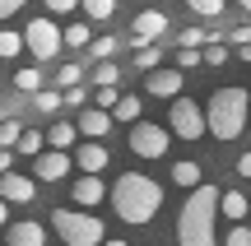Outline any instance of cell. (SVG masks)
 <instances>
[{
  "label": "cell",
  "mask_w": 251,
  "mask_h": 246,
  "mask_svg": "<svg viewBox=\"0 0 251 246\" xmlns=\"http://www.w3.org/2000/svg\"><path fill=\"white\" fill-rule=\"evenodd\" d=\"M224 61H228V46H224V37H214L205 46V65H224Z\"/></svg>",
  "instance_id": "cell-33"
},
{
  "label": "cell",
  "mask_w": 251,
  "mask_h": 246,
  "mask_svg": "<svg viewBox=\"0 0 251 246\" xmlns=\"http://www.w3.org/2000/svg\"><path fill=\"white\" fill-rule=\"evenodd\" d=\"M65 46H93L89 23H70V28H65Z\"/></svg>",
  "instance_id": "cell-26"
},
{
  "label": "cell",
  "mask_w": 251,
  "mask_h": 246,
  "mask_svg": "<svg viewBox=\"0 0 251 246\" xmlns=\"http://www.w3.org/2000/svg\"><path fill=\"white\" fill-rule=\"evenodd\" d=\"M233 42L242 46V42H251V23H242V28H233Z\"/></svg>",
  "instance_id": "cell-39"
},
{
  "label": "cell",
  "mask_w": 251,
  "mask_h": 246,
  "mask_svg": "<svg viewBox=\"0 0 251 246\" xmlns=\"http://www.w3.org/2000/svg\"><path fill=\"white\" fill-rule=\"evenodd\" d=\"M79 79H84V70H79V65H61V70H56V84H61V89H75Z\"/></svg>",
  "instance_id": "cell-32"
},
{
  "label": "cell",
  "mask_w": 251,
  "mask_h": 246,
  "mask_svg": "<svg viewBox=\"0 0 251 246\" xmlns=\"http://www.w3.org/2000/svg\"><path fill=\"white\" fill-rule=\"evenodd\" d=\"M237 5H242V9H247V14H251V0H237Z\"/></svg>",
  "instance_id": "cell-43"
},
{
  "label": "cell",
  "mask_w": 251,
  "mask_h": 246,
  "mask_svg": "<svg viewBox=\"0 0 251 246\" xmlns=\"http://www.w3.org/2000/svg\"><path fill=\"white\" fill-rule=\"evenodd\" d=\"M102 195H107V186H102V177L98 172H84L79 181H75V191H70V204H102Z\"/></svg>",
  "instance_id": "cell-13"
},
{
  "label": "cell",
  "mask_w": 251,
  "mask_h": 246,
  "mask_svg": "<svg viewBox=\"0 0 251 246\" xmlns=\"http://www.w3.org/2000/svg\"><path fill=\"white\" fill-rule=\"evenodd\" d=\"M84 14L89 19H112L117 14V0H84Z\"/></svg>",
  "instance_id": "cell-27"
},
{
  "label": "cell",
  "mask_w": 251,
  "mask_h": 246,
  "mask_svg": "<svg viewBox=\"0 0 251 246\" xmlns=\"http://www.w3.org/2000/svg\"><path fill=\"white\" fill-rule=\"evenodd\" d=\"M84 102H89V93H84L79 84H75V89H65V107H84Z\"/></svg>",
  "instance_id": "cell-37"
},
{
  "label": "cell",
  "mask_w": 251,
  "mask_h": 246,
  "mask_svg": "<svg viewBox=\"0 0 251 246\" xmlns=\"http://www.w3.org/2000/svg\"><path fill=\"white\" fill-rule=\"evenodd\" d=\"M112 121H117V112H107V107H98V102H93V107H84V112H79V135L102 139V135L112 130Z\"/></svg>",
  "instance_id": "cell-11"
},
{
  "label": "cell",
  "mask_w": 251,
  "mask_h": 246,
  "mask_svg": "<svg viewBox=\"0 0 251 246\" xmlns=\"http://www.w3.org/2000/svg\"><path fill=\"white\" fill-rule=\"evenodd\" d=\"M24 5H28V0H0V19H14Z\"/></svg>",
  "instance_id": "cell-38"
},
{
  "label": "cell",
  "mask_w": 251,
  "mask_h": 246,
  "mask_svg": "<svg viewBox=\"0 0 251 246\" xmlns=\"http://www.w3.org/2000/svg\"><path fill=\"white\" fill-rule=\"evenodd\" d=\"M107 163H112V154L98 144V139H89V144L75 149V167H79V172H102Z\"/></svg>",
  "instance_id": "cell-15"
},
{
  "label": "cell",
  "mask_w": 251,
  "mask_h": 246,
  "mask_svg": "<svg viewBox=\"0 0 251 246\" xmlns=\"http://www.w3.org/2000/svg\"><path fill=\"white\" fill-rule=\"evenodd\" d=\"M24 37H28V51H33L37 61H51L65 46V28H56L51 19H33V23L24 28Z\"/></svg>",
  "instance_id": "cell-7"
},
{
  "label": "cell",
  "mask_w": 251,
  "mask_h": 246,
  "mask_svg": "<svg viewBox=\"0 0 251 246\" xmlns=\"http://www.w3.org/2000/svg\"><path fill=\"white\" fill-rule=\"evenodd\" d=\"M224 246H251V228H242V223H237V228L224 237Z\"/></svg>",
  "instance_id": "cell-34"
},
{
  "label": "cell",
  "mask_w": 251,
  "mask_h": 246,
  "mask_svg": "<svg viewBox=\"0 0 251 246\" xmlns=\"http://www.w3.org/2000/svg\"><path fill=\"white\" fill-rule=\"evenodd\" d=\"M158 61H163V51H158L153 42L135 46V70H144V74H149V70H158Z\"/></svg>",
  "instance_id": "cell-20"
},
{
  "label": "cell",
  "mask_w": 251,
  "mask_h": 246,
  "mask_svg": "<svg viewBox=\"0 0 251 246\" xmlns=\"http://www.w3.org/2000/svg\"><path fill=\"white\" fill-rule=\"evenodd\" d=\"M140 112H144V102L135 98V93H126V98L117 102V121H126V126H135V121H140Z\"/></svg>",
  "instance_id": "cell-22"
},
{
  "label": "cell",
  "mask_w": 251,
  "mask_h": 246,
  "mask_svg": "<svg viewBox=\"0 0 251 246\" xmlns=\"http://www.w3.org/2000/svg\"><path fill=\"white\" fill-rule=\"evenodd\" d=\"M19 139H24V126H19L14 116H5V126H0V149H19Z\"/></svg>",
  "instance_id": "cell-24"
},
{
  "label": "cell",
  "mask_w": 251,
  "mask_h": 246,
  "mask_svg": "<svg viewBox=\"0 0 251 246\" xmlns=\"http://www.w3.org/2000/svg\"><path fill=\"white\" fill-rule=\"evenodd\" d=\"M163 33H168V14H163V9H140V14L130 19V42H135V46L158 42Z\"/></svg>",
  "instance_id": "cell-8"
},
{
  "label": "cell",
  "mask_w": 251,
  "mask_h": 246,
  "mask_svg": "<svg viewBox=\"0 0 251 246\" xmlns=\"http://www.w3.org/2000/svg\"><path fill=\"white\" fill-rule=\"evenodd\" d=\"M237 177H251V154H242V158H237Z\"/></svg>",
  "instance_id": "cell-40"
},
{
  "label": "cell",
  "mask_w": 251,
  "mask_h": 246,
  "mask_svg": "<svg viewBox=\"0 0 251 246\" xmlns=\"http://www.w3.org/2000/svg\"><path fill=\"white\" fill-rule=\"evenodd\" d=\"M219 209H224V191L219 186H196L177 214V246H219V232H214Z\"/></svg>",
  "instance_id": "cell-1"
},
{
  "label": "cell",
  "mask_w": 251,
  "mask_h": 246,
  "mask_svg": "<svg viewBox=\"0 0 251 246\" xmlns=\"http://www.w3.org/2000/svg\"><path fill=\"white\" fill-rule=\"evenodd\" d=\"M247 209H251V200H247L242 191H224V214H228L233 223H242V219H247Z\"/></svg>",
  "instance_id": "cell-18"
},
{
  "label": "cell",
  "mask_w": 251,
  "mask_h": 246,
  "mask_svg": "<svg viewBox=\"0 0 251 246\" xmlns=\"http://www.w3.org/2000/svg\"><path fill=\"white\" fill-rule=\"evenodd\" d=\"M75 130H79V121H56L47 130V144L51 149H75Z\"/></svg>",
  "instance_id": "cell-17"
},
{
  "label": "cell",
  "mask_w": 251,
  "mask_h": 246,
  "mask_svg": "<svg viewBox=\"0 0 251 246\" xmlns=\"http://www.w3.org/2000/svg\"><path fill=\"white\" fill-rule=\"evenodd\" d=\"M24 46H28V37H24V33H14V28H5V33H0V56H5V61H14Z\"/></svg>",
  "instance_id": "cell-21"
},
{
  "label": "cell",
  "mask_w": 251,
  "mask_h": 246,
  "mask_svg": "<svg viewBox=\"0 0 251 246\" xmlns=\"http://www.w3.org/2000/svg\"><path fill=\"white\" fill-rule=\"evenodd\" d=\"M42 5L51 9V14H70V9H75V5H84V0H42Z\"/></svg>",
  "instance_id": "cell-36"
},
{
  "label": "cell",
  "mask_w": 251,
  "mask_h": 246,
  "mask_svg": "<svg viewBox=\"0 0 251 246\" xmlns=\"http://www.w3.org/2000/svg\"><path fill=\"white\" fill-rule=\"evenodd\" d=\"M186 9H196L200 19H214V14H224V0H186Z\"/></svg>",
  "instance_id": "cell-28"
},
{
  "label": "cell",
  "mask_w": 251,
  "mask_h": 246,
  "mask_svg": "<svg viewBox=\"0 0 251 246\" xmlns=\"http://www.w3.org/2000/svg\"><path fill=\"white\" fill-rule=\"evenodd\" d=\"M0 195H5L9 204H28L37 195V181L24 177V172H5V177H0Z\"/></svg>",
  "instance_id": "cell-12"
},
{
  "label": "cell",
  "mask_w": 251,
  "mask_h": 246,
  "mask_svg": "<svg viewBox=\"0 0 251 246\" xmlns=\"http://www.w3.org/2000/svg\"><path fill=\"white\" fill-rule=\"evenodd\" d=\"M172 181H177L181 191H196V186H205V172H200V163L181 158V163H172Z\"/></svg>",
  "instance_id": "cell-16"
},
{
  "label": "cell",
  "mask_w": 251,
  "mask_h": 246,
  "mask_svg": "<svg viewBox=\"0 0 251 246\" xmlns=\"http://www.w3.org/2000/svg\"><path fill=\"white\" fill-rule=\"evenodd\" d=\"M200 42H209L205 28H186V33H181V46H200Z\"/></svg>",
  "instance_id": "cell-35"
},
{
  "label": "cell",
  "mask_w": 251,
  "mask_h": 246,
  "mask_svg": "<svg viewBox=\"0 0 251 246\" xmlns=\"http://www.w3.org/2000/svg\"><path fill=\"white\" fill-rule=\"evenodd\" d=\"M168 126H172L177 139H200V135H209V112H200L191 98H172Z\"/></svg>",
  "instance_id": "cell-5"
},
{
  "label": "cell",
  "mask_w": 251,
  "mask_h": 246,
  "mask_svg": "<svg viewBox=\"0 0 251 246\" xmlns=\"http://www.w3.org/2000/svg\"><path fill=\"white\" fill-rule=\"evenodd\" d=\"M5 242H9V246H47V228H42V223H37V219H24V223H9Z\"/></svg>",
  "instance_id": "cell-14"
},
{
  "label": "cell",
  "mask_w": 251,
  "mask_h": 246,
  "mask_svg": "<svg viewBox=\"0 0 251 246\" xmlns=\"http://www.w3.org/2000/svg\"><path fill=\"white\" fill-rule=\"evenodd\" d=\"M237 61H247V65H251V42H242V46H237Z\"/></svg>",
  "instance_id": "cell-41"
},
{
  "label": "cell",
  "mask_w": 251,
  "mask_h": 246,
  "mask_svg": "<svg viewBox=\"0 0 251 246\" xmlns=\"http://www.w3.org/2000/svg\"><path fill=\"white\" fill-rule=\"evenodd\" d=\"M33 107L42 112V116H51V112L65 107V93H47V89H42V93H33Z\"/></svg>",
  "instance_id": "cell-23"
},
{
  "label": "cell",
  "mask_w": 251,
  "mask_h": 246,
  "mask_svg": "<svg viewBox=\"0 0 251 246\" xmlns=\"http://www.w3.org/2000/svg\"><path fill=\"white\" fill-rule=\"evenodd\" d=\"M93 56H98V61H112V56H117V37H93V46H89Z\"/></svg>",
  "instance_id": "cell-30"
},
{
  "label": "cell",
  "mask_w": 251,
  "mask_h": 246,
  "mask_svg": "<svg viewBox=\"0 0 251 246\" xmlns=\"http://www.w3.org/2000/svg\"><path fill=\"white\" fill-rule=\"evenodd\" d=\"M102 246H130V242H117V237H112V242H102Z\"/></svg>",
  "instance_id": "cell-42"
},
{
  "label": "cell",
  "mask_w": 251,
  "mask_h": 246,
  "mask_svg": "<svg viewBox=\"0 0 251 246\" xmlns=\"http://www.w3.org/2000/svg\"><path fill=\"white\" fill-rule=\"evenodd\" d=\"M51 228H56V237L65 246H102L107 242V228H102L98 214H79V209H70V204L51 209Z\"/></svg>",
  "instance_id": "cell-4"
},
{
  "label": "cell",
  "mask_w": 251,
  "mask_h": 246,
  "mask_svg": "<svg viewBox=\"0 0 251 246\" xmlns=\"http://www.w3.org/2000/svg\"><path fill=\"white\" fill-rule=\"evenodd\" d=\"M14 89L19 93H42V70H33V65L14 70Z\"/></svg>",
  "instance_id": "cell-19"
},
{
  "label": "cell",
  "mask_w": 251,
  "mask_h": 246,
  "mask_svg": "<svg viewBox=\"0 0 251 246\" xmlns=\"http://www.w3.org/2000/svg\"><path fill=\"white\" fill-rule=\"evenodd\" d=\"M37 181H65L70 172V149H51V154H37Z\"/></svg>",
  "instance_id": "cell-10"
},
{
  "label": "cell",
  "mask_w": 251,
  "mask_h": 246,
  "mask_svg": "<svg viewBox=\"0 0 251 246\" xmlns=\"http://www.w3.org/2000/svg\"><path fill=\"white\" fill-rule=\"evenodd\" d=\"M177 65H181V70H196V65H205V51H196V46H181V51H177Z\"/></svg>",
  "instance_id": "cell-31"
},
{
  "label": "cell",
  "mask_w": 251,
  "mask_h": 246,
  "mask_svg": "<svg viewBox=\"0 0 251 246\" xmlns=\"http://www.w3.org/2000/svg\"><path fill=\"white\" fill-rule=\"evenodd\" d=\"M42 144H47V135H42V130H24V139H19V154L37 158V154H42Z\"/></svg>",
  "instance_id": "cell-25"
},
{
  "label": "cell",
  "mask_w": 251,
  "mask_h": 246,
  "mask_svg": "<svg viewBox=\"0 0 251 246\" xmlns=\"http://www.w3.org/2000/svg\"><path fill=\"white\" fill-rule=\"evenodd\" d=\"M117 79H121V65L98 61V70H93V84H117Z\"/></svg>",
  "instance_id": "cell-29"
},
{
  "label": "cell",
  "mask_w": 251,
  "mask_h": 246,
  "mask_svg": "<svg viewBox=\"0 0 251 246\" xmlns=\"http://www.w3.org/2000/svg\"><path fill=\"white\" fill-rule=\"evenodd\" d=\"M181 84H186V70H149L144 74V93H149V98H177L181 93Z\"/></svg>",
  "instance_id": "cell-9"
},
{
  "label": "cell",
  "mask_w": 251,
  "mask_h": 246,
  "mask_svg": "<svg viewBox=\"0 0 251 246\" xmlns=\"http://www.w3.org/2000/svg\"><path fill=\"white\" fill-rule=\"evenodd\" d=\"M112 209H117L121 223L144 228V223H153V214L163 209V186L153 181V177H144V172H121L117 186H112Z\"/></svg>",
  "instance_id": "cell-2"
},
{
  "label": "cell",
  "mask_w": 251,
  "mask_h": 246,
  "mask_svg": "<svg viewBox=\"0 0 251 246\" xmlns=\"http://www.w3.org/2000/svg\"><path fill=\"white\" fill-rule=\"evenodd\" d=\"M209 135L214 139H237L247 130V112H251V93L237 89V84H228V89H214L209 93Z\"/></svg>",
  "instance_id": "cell-3"
},
{
  "label": "cell",
  "mask_w": 251,
  "mask_h": 246,
  "mask_svg": "<svg viewBox=\"0 0 251 246\" xmlns=\"http://www.w3.org/2000/svg\"><path fill=\"white\" fill-rule=\"evenodd\" d=\"M172 144V126H153V121H135L130 126V154L135 158H163Z\"/></svg>",
  "instance_id": "cell-6"
}]
</instances>
